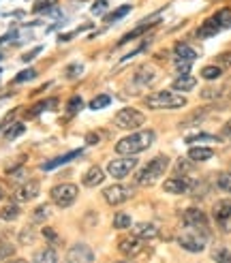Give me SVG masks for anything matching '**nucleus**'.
I'll use <instances>...</instances> for the list:
<instances>
[{
    "label": "nucleus",
    "instance_id": "9",
    "mask_svg": "<svg viewBox=\"0 0 231 263\" xmlns=\"http://www.w3.org/2000/svg\"><path fill=\"white\" fill-rule=\"evenodd\" d=\"M182 222L190 229H208V216L199 208H188L182 212Z\"/></svg>",
    "mask_w": 231,
    "mask_h": 263
},
{
    "label": "nucleus",
    "instance_id": "6",
    "mask_svg": "<svg viewBox=\"0 0 231 263\" xmlns=\"http://www.w3.org/2000/svg\"><path fill=\"white\" fill-rule=\"evenodd\" d=\"M137 167V159L135 156H120V159H113L107 165V174L116 180H124L126 176H131V172Z\"/></svg>",
    "mask_w": 231,
    "mask_h": 263
},
{
    "label": "nucleus",
    "instance_id": "17",
    "mask_svg": "<svg viewBox=\"0 0 231 263\" xmlns=\"http://www.w3.org/2000/svg\"><path fill=\"white\" fill-rule=\"evenodd\" d=\"M174 58H176V60L195 62V60H197V51L192 49L188 43H176V47H174Z\"/></svg>",
    "mask_w": 231,
    "mask_h": 263
},
{
    "label": "nucleus",
    "instance_id": "43",
    "mask_svg": "<svg viewBox=\"0 0 231 263\" xmlns=\"http://www.w3.org/2000/svg\"><path fill=\"white\" fill-rule=\"evenodd\" d=\"M190 64L192 62H186V60H174V67H176V71L178 73H188V69H190Z\"/></svg>",
    "mask_w": 231,
    "mask_h": 263
},
{
    "label": "nucleus",
    "instance_id": "47",
    "mask_svg": "<svg viewBox=\"0 0 231 263\" xmlns=\"http://www.w3.org/2000/svg\"><path fill=\"white\" fill-rule=\"evenodd\" d=\"M203 139H216V137H212V135H208V133H201V135H190V137H186V143H192V141H203Z\"/></svg>",
    "mask_w": 231,
    "mask_h": 263
},
{
    "label": "nucleus",
    "instance_id": "19",
    "mask_svg": "<svg viewBox=\"0 0 231 263\" xmlns=\"http://www.w3.org/2000/svg\"><path fill=\"white\" fill-rule=\"evenodd\" d=\"M174 90L176 92H190L192 88L197 86V80L192 75H188V73H184V75H180V77H176L174 80Z\"/></svg>",
    "mask_w": 231,
    "mask_h": 263
},
{
    "label": "nucleus",
    "instance_id": "26",
    "mask_svg": "<svg viewBox=\"0 0 231 263\" xmlns=\"http://www.w3.org/2000/svg\"><path fill=\"white\" fill-rule=\"evenodd\" d=\"M212 17L216 20V24L221 26V28H231V9H229V7L218 9Z\"/></svg>",
    "mask_w": 231,
    "mask_h": 263
},
{
    "label": "nucleus",
    "instance_id": "5",
    "mask_svg": "<svg viewBox=\"0 0 231 263\" xmlns=\"http://www.w3.org/2000/svg\"><path fill=\"white\" fill-rule=\"evenodd\" d=\"M77 193H80V189H77L75 184L64 182V184H56L49 195H51V201H54L58 208H69L77 199Z\"/></svg>",
    "mask_w": 231,
    "mask_h": 263
},
{
    "label": "nucleus",
    "instance_id": "18",
    "mask_svg": "<svg viewBox=\"0 0 231 263\" xmlns=\"http://www.w3.org/2000/svg\"><path fill=\"white\" fill-rule=\"evenodd\" d=\"M214 156V150L212 148H203V146H192L188 148V159L192 163H203V161H210Z\"/></svg>",
    "mask_w": 231,
    "mask_h": 263
},
{
    "label": "nucleus",
    "instance_id": "16",
    "mask_svg": "<svg viewBox=\"0 0 231 263\" xmlns=\"http://www.w3.org/2000/svg\"><path fill=\"white\" fill-rule=\"evenodd\" d=\"M103 180H105V172H103L101 167H90L88 172L84 174V178H82V182H84V186H99V184H103Z\"/></svg>",
    "mask_w": 231,
    "mask_h": 263
},
{
    "label": "nucleus",
    "instance_id": "11",
    "mask_svg": "<svg viewBox=\"0 0 231 263\" xmlns=\"http://www.w3.org/2000/svg\"><path fill=\"white\" fill-rule=\"evenodd\" d=\"M178 244L188 253H201L205 248V240H201L197 233H184L178 238Z\"/></svg>",
    "mask_w": 231,
    "mask_h": 263
},
{
    "label": "nucleus",
    "instance_id": "52",
    "mask_svg": "<svg viewBox=\"0 0 231 263\" xmlns=\"http://www.w3.org/2000/svg\"><path fill=\"white\" fill-rule=\"evenodd\" d=\"M15 34H17V32H9L7 36H3V39H0V45L7 43V41H13V39H15Z\"/></svg>",
    "mask_w": 231,
    "mask_h": 263
},
{
    "label": "nucleus",
    "instance_id": "10",
    "mask_svg": "<svg viewBox=\"0 0 231 263\" xmlns=\"http://www.w3.org/2000/svg\"><path fill=\"white\" fill-rule=\"evenodd\" d=\"M38 193H41V184H38V180H28L15 191V201H22V203L32 201Z\"/></svg>",
    "mask_w": 231,
    "mask_h": 263
},
{
    "label": "nucleus",
    "instance_id": "28",
    "mask_svg": "<svg viewBox=\"0 0 231 263\" xmlns=\"http://www.w3.org/2000/svg\"><path fill=\"white\" fill-rule=\"evenodd\" d=\"M221 75H223V69H221V67H216V64H208V67H203V69H201V77H203V80H208V82L218 80Z\"/></svg>",
    "mask_w": 231,
    "mask_h": 263
},
{
    "label": "nucleus",
    "instance_id": "53",
    "mask_svg": "<svg viewBox=\"0 0 231 263\" xmlns=\"http://www.w3.org/2000/svg\"><path fill=\"white\" fill-rule=\"evenodd\" d=\"M9 263H28V261L22 259V257H17V259H9Z\"/></svg>",
    "mask_w": 231,
    "mask_h": 263
},
{
    "label": "nucleus",
    "instance_id": "31",
    "mask_svg": "<svg viewBox=\"0 0 231 263\" xmlns=\"http://www.w3.org/2000/svg\"><path fill=\"white\" fill-rule=\"evenodd\" d=\"M128 13H131V5H122V7H118L116 11H111L109 15H105V22H118L124 15H128Z\"/></svg>",
    "mask_w": 231,
    "mask_h": 263
},
{
    "label": "nucleus",
    "instance_id": "44",
    "mask_svg": "<svg viewBox=\"0 0 231 263\" xmlns=\"http://www.w3.org/2000/svg\"><path fill=\"white\" fill-rule=\"evenodd\" d=\"M41 51H43V47H41V45H38V47H34V49H30L28 54H24V56H22V62H30L32 58H36L38 54H41Z\"/></svg>",
    "mask_w": 231,
    "mask_h": 263
},
{
    "label": "nucleus",
    "instance_id": "8",
    "mask_svg": "<svg viewBox=\"0 0 231 263\" xmlns=\"http://www.w3.org/2000/svg\"><path fill=\"white\" fill-rule=\"evenodd\" d=\"M103 197H105V201L109 205H120L133 197V189L122 186V184H111V186L103 189Z\"/></svg>",
    "mask_w": 231,
    "mask_h": 263
},
{
    "label": "nucleus",
    "instance_id": "41",
    "mask_svg": "<svg viewBox=\"0 0 231 263\" xmlns=\"http://www.w3.org/2000/svg\"><path fill=\"white\" fill-rule=\"evenodd\" d=\"M41 233H43V238H45L49 244H56V242H58V233H56L54 229H51V227H45Z\"/></svg>",
    "mask_w": 231,
    "mask_h": 263
},
{
    "label": "nucleus",
    "instance_id": "56",
    "mask_svg": "<svg viewBox=\"0 0 231 263\" xmlns=\"http://www.w3.org/2000/svg\"><path fill=\"white\" fill-rule=\"evenodd\" d=\"M0 60H3V51H0Z\"/></svg>",
    "mask_w": 231,
    "mask_h": 263
},
{
    "label": "nucleus",
    "instance_id": "35",
    "mask_svg": "<svg viewBox=\"0 0 231 263\" xmlns=\"http://www.w3.org/2000/svg\"><path fill=\"white\" fill-rule=\"evenodd\" d=\"M212 259L216 263H231V251H227V248H216L212 253Z\"/></svg>",
    "mask_w": 231,
    "mask_h": 263
},
{
    "label": "nucleus",
    "instance_id": "46",
    "mask_svg": "<svg viewBox=\"0 0 231 263\" xmlns=\"http://www.w3.org/2000/svg\"><path fill=\"white\" fill-rule=\"evenodd\" d=\"M82 71H84V67H82V64H71V67H69V71H67V77L82 75Z\"/></svg>",
    "mask_w": 231,
    "mask_h": 263
},
{
    "label": "nucleus",
    "instance_id": "30",
    "mask_svg": "<svg viewBox=\"0 0 231 263\" xmlns=\"http://www.w3.org/2000/svg\"><path fill=\"white\" fill-rule=\"evenodd\" d=\"M131 214H126V212H118L113 216V229H128L131 227Z\"/></svg>",
    "mask_w": 231,
    "mask_h": 263
},
{
    "label": "nucleus",
    "instance_id": "13",
    "mask_svg": "<svg viewBox=\"0 0 231 263\" xmlns=\"http://www.w3.org/2000/svg\"><path fill=\"white\" fill-rule=\"evenodd\" d=\"M192 186L190 180H184V178H171L163 184V191L165 193H171V195H184L188 193V189Z\"/></svg>",
    "mask_w": 231,
    "mask_h": 263
},
{
    "label": "nucleus",
    "instance_id": "40",
    "mask_svg": "<svg viewBox=\"0 0 231 263\" xmlns=\"http://www.w3.org/2000/svg\"><path fill=\"white\" fill-rule=\"evenodd\" d=\"M51 5H56V0H36L34 7H32V11H34V13H41V11H47Z\"/></svg>",
    "mask_w": 231,
    "mask_h": 263
},
{
    "label": "nucleus",
    "instance_id": "7",
    "mask_svg": "<svg viewBox=\"0 0 231 263\" xmlns=\"http://www.w3.org/2000/svg\"><path fill=\"white\" fill-rule=\"evenodd\" d=\"M64 263H94V253L88 244L77 242L69 248L67 257H64Z\"/></svg>",
    "mask_w": 231,
    "mask_h": 263
},
{
    "label": "nucleus",
    "instance_id": "54",
    "mask_svg": "<svg viewBox=\"0 0 231 263\" xmlns=\"http://www.w3.org/2000/svg\"><path fill=\"white\" fill-rule=\"evenodd\" d=\"M3 197H5V184L0 182V199H3Z\"/></svg>",
    "mask_w": 231,
    "mask_h": 263
},
{
    "label": "nucleus",
    "instance_id": "25",
    "mask_svg": "<svg viewBox=\"0 0 231 263\" xmlns=\"http://www.w3.org/2000/svg\"><path fill=\"white\" fill-rule=\"evenodd\" d=\"M32 263H58V255L54 248H41V251L34 255Z\"/></svg>",
    "mask_w": 231,
    "mask_h": 263
},
{
    "label": "nucleus",
    "instance_id": "4",
    "mask_svg": "<svg viewBox=\"0 0 231 263\" xmlns=\"http://www.w3.org/2000/svg\"><path fill=\"white\" fill-rule=\"evenodd\" d=\"M144 122H146V116L135 107H124L113 118V124L122 130H135L139 126H144Z\"/></svg>",
    "mask_w": 231,
    "mask_h": 263
},
{
    "label": "nucleus",
    "instance_id": "32",
    "mask_svg": "<svg viewBox=\"0 0 231 263\" xmlns=\"http://www.w3.org/2000/svg\"><path fill=\"white\" fill-rule=\"evenodd\" d=\"M111 103V97H107V95H99V97H94L92 101H90V109H105L107 105Z\"/></svg>",
    "mask_w": 231,
    "mask_h": 263
},
{
    "label": "nucleus",
    "instance_id": "48",
    "mask_svg": "<svg viewBox=\"0 0 231 263\" xmlns=\"http://www.w3.org/2000/svg\"><path fill=\"white\" fill-rule=\"evenodd\" d=\"M20 242H22V244H30V242H32V231L24 229V231L20 233Z\"/></svg>",
    "mask_w": 231,
    "mask_h": 263
},
{
    "label": "nucleus",
    "instance_id": "14",
    "mask_svg": "<svg viewBox=\"0 0 231 263\" xmlns=\"http://www.w3.org/2000/svg\"><path fill=\"white\" fill-rule=\"evenodd\" d=\"M157 233H159V229L154 222H135L133 225V235L139 240H152Z\"/></svg>",
    "mask_w": 231,
    "mask_h": 263
},
{
    "label": "nucleus",
    "instance_id": "20",
    "mask_svg": "<svg viewBox=\"0 0 231 263\" xmlns=\"http://www.w3.org/2000/svg\"><path fill=\"white\" fill-rule=\"evenodd\" d=\"M212 214L216 218V222H221V225H225V222L231 218V201H218L212 210Z\"/></svg>",
    "mask_w": 231,
    "mask_h": 263
},
{
    "label": "nucleus",
    "instance_id": "42",
    "mask_svg": "<svg viewBox=\"0 0 231 263\" xmlns=\"http://www.w3.org/2000/svg\"><path fill=\"white\" fill-rule=\"evenodd\" d=\"M82 103H84V101H82V97H73V99L69 101V107H67V109H69V114L80 111V109H82Z\"/></svg>",
    "mask_w": 231,
    "mask_h": 263
},
{
    "label": "nucleus",
    "instance_id": "36",
    "mask_svg": "<svg viewBox=\"0 0 231 263\" xmlns=\"http://www.w3.org/2000/svg\"><path fill=\"white\" fill-rule=\"evenodd\" d=\"M214 64H216V67H221L223 71L229 69L231 67V51H223V54H218L214 58Z\"/></svg>",
    "mask_w": 231,
    "mask_h": 263
},
{
    "label": "nucleus",
    "instance_id": "24",
    "mask_svg": "<svg viewBox=\"0 0 231 263\" xmlns=\"http://www.w3.org/2000/svg\"><path fill=\"white\" fill-rule=\"evenodd\" d=\"M13 255H15V244H13L7 235L0 238V261H9Z\"/></svg>",
    "mask_w": 231,
    "mask_h": 263
},
{
    "label": "nucleus",
    "instance_id": "21",
    "mask_svg": "<svg viewBox=\"0 0 231 263\" xmlns=\"http://www.w3.org/2000/svg\"><path fill=\"white\" fill-rule=\"evenodd\" d=\"M154 77H157V71H154L152 67H139L135 77H133V82L137 86H148L150 82H154Z\"/></svg>",
    "mask_w": 231,
    "mask_h": 263
},
{
    "label": "nucleus",
    "instance_id": "55",
    "mask_svg": "<svg viewBox=\"0 0 231 263\" xmlns=\"http://www.w3.org/2000/svg\"><path fill=\"white\" fill-rule=\"evenodd\" d=\"M116 263H131V261H116Z\"/></svg>",
    "mask_w": 231,
    "mask_h": 263
},
{
    "label": "nucleus",
    "instance_id": "2",
    "mask_svg": "<svg viewBox=\"0 0 231 263\" xmlns=\"http://www.w3.org/2000/svg\"><path fill=\"white\" fill-rule=\"evenodd\" d=\"M167 167H169V156L167 154L154 156L152 161H148L144 167H141V172L135 174V182L141 184V186H150V184H154L167 172Z\"/></svg>",
    "mask_w": 231,
    "mask_h": 263
},
{
    "label": "nucleus",
    "instance_id": "33",
    "mask_svg": "<svg viewBox=\"0 0 231 263\" xmlns=\"http://www.w3.org/2000/svg\"><path fill=\"white\" fill-rule=\"evenodd\" d=\"M188 172H192V161L188 159V156L186 159H178L176 161V174L182 176V174H188Z\"/></svg>",
    "mask_w": 231,
    "mask_h": 263
},
{
    "label": "nucleus",
    "instance_id": "45",
    "mask_svg": "<svg viewBox=\"0 0 231 263\" xmlns=\"http://www.w3.org/2000/svg\"><path fill=\"white\" fill-rule=\"evenodd\" d=\"M32 218H34V222H41L43 218H47V208H45V205L36 208V210H34V214H32Z\"/></svg>",
    "mask_w": 231,
    "mask_h": 263
},
{
    "label": "nucleus",
    "instance_id": "1",
    "mask_svg": "<svg viewBox=\"0 0 231 263\" xmlns=\"http://www.w3.org/2000/svg\"><path fill=\"white\" fill-rule=\"evenodd\" d=\"M154 139H157V133L150 128V130H139V133H131L128 137H122L118 143H116V152L122 154V156H131V154H139L148 150Z\"/></svg>",
    "mask_w": 231,
    "mask_h": 263
},
{
    "label": "nucleus",
    "instance_id": "27",
    "mask_svg": "<svg viewBox=\"0 0 231 263\" xmlns=\"http://www.w3.org/2000/svg\"><path fill=\"white\" fill-rule=\"evenodd\" d=\"M56 103H58L56 99H49V101H41V103H36L30 111H26V118H34V116H38L41 111H45V109H49V107H56Z\"/></svg>",
    "mask_w": 231,
    "mask_h": 263
},
{
    "label": "nucleus",
    "instance_id": "37",
    "mask_svg": "<svg viewBox=\"0 0 231 263\" xmlns=\"http://www.w3.org/2000/svg\"><path fill=\"white\" fill-rule=\"evenodd\" d=\"M34 77H36V71H34V69H26V71L17 73L13 82H15V84H22V82H30V80H34Z\"/></svg>",
    "mask_w": 231,
    "mask_h": 263
},
{
    "label": "nucleus",
    "instance_id": "38",
    "mask_svg": "<svg viewBox=\"0 0 231 263\" xmlns=\"http://www.w3.org/2000/svg\"><path fill=\"white\" fill-rule=\"evenodd\" d=\"M216 182H218V189H223V191L231 193V174H221Z\"/></svg>",
    "mask_w": 231,
    "mask_h": 263
},
{
    "label": "nucleus",
    "instance_id": "50",
    "mask_svg": "<svg viewBox=\"0 0 231 263\" xmlns=\"http://www.w3.org/2000/svg\"><path fill=\"white\" fill-rule=\"evenodd\" d=\"M105 5H107V0H99V3L92 7V11H94V13H99V11H103V9H105Z\"/></svg>",
    "mask_w": 231,
    "mask_h": 263
},
{
    "label": "nucleus",
    "instance_id": "57",
    "mask_svg": "<svg viewBox=\"0 0 231 263\" xmlns=\"http://www.w3.org/2000/svg\"><path fill=\"white\" fill-rule=\"evenodd\" d=\"M229 99H231V90H229Z\"/></svg>",
    "mask_w": 231,
    "mask_h": 263
},
{
    "label": "nucleus",
    "instance_id": "23",
    "mask_svg": "<svg viewBox=\"0 0 231 263\" xmlns=\"http://www.w3.org/2000/svg\"><path fill=\"white\" fill-rule=\"evenodd\" d=\"M154 24H159V17H157V20H152V22H144V24H139L135 30H131L126 36H122V39H120V45H124V43H128V41H133V39H139L144 32H148Z\"/></svg>",
    "mask_w": 231,
    "mask_h": 263
},
{
    "label": "nucleus",
    "instance_id": "12",
    "mask_svg": "<svg viewBox=\"0 0 231 263\" xmlns=\"http://www.w3.org/2000/svg\"><path fill=\"white\" fill-rule=\"evenodd\" d=\"M141 240L135 238V235H131V238H120L118 242V251L124 255V257H135L137 253H141Z\"/></svg>",
    "mask_w": 231,
    "mask_h": 263
},
{
    "label": "nucleus",
    "instance_id": "15",
    "mask_svg": "<svg viewBox=\"0 0 231 263\" xmlns=\"http://www.w3.org/2000/svg\"><path fill=\"white\" fill-rule=\"evenodd\" d=\"M82 152H84V150H71V152L62 154V156H56V159L43 163L41 169H43V172H51V169H56V167H60V165H64V163H69V161L77 159V156H82Z\"/></svg>",
    "mask_w": 231,
    "mask_h": 263
},
{
    "label": "nucleus",
    "instance_id": "39",
    "mask_svg": "<svg viewBox=\"0 0 231 263\" xmlns=\"http://www.w3.org/2000/svg\"><path fill=\"white\" fill-rule=\"evenodd\" d=\"M221 95H223V90H221V88H208V90H201V99H205V101L218 99Z\"/></svg>",
    "mask_w": 231,
    "mask_h": 263
},
{
    "label": "nucleus",
    "instance_id": "49",
    "mask_svg": "<svg viewBox=\"0 0 231 263\" xmlns=\"http://www.w3.org/2000/svg\"><path fill=\"white\" fill-rule=\"evenodd\" d=\"M86 141H88V143H99L101 137H99V133H88V135H86Z\"/></svg>",
    "mask_w": 231,
    "mask_h": 263
},
{
    "label": "nucleus",
    "instance_id": "29",
    "mask_svg": "<svg viewBox=\"0 0 231 263\" xmlns=\"http://www.w3.org/2000/svg\"><path fill=\"white\" fill-rule=\"evenodd\" d=\"M20 216V205L17 203H9V205H5L3 208V212H0V218H3V220H15Z\"/></svg>",
    "mask_w": 231,
    "mask_h": 263
},
{
    "label": "nucleus",
    "instance_id": "22",
    "mask_svg": "<svg viewBox=\"0 0 231 263\" xmlns=\"http://www.w3.org/2000/svg\"><path fill=\"white\" fill-rule=\"evenodd\" d=\"M218 30H221V26L216 24V20L214 17H208L205 20L199 28H197V36H201V39H210V36H214V34H218Z\"/></svg>",
    "mask_w": 231,
    "mask_h": 263
},
{
    "label": "nucleus",
    "instance_id": "34",
    "mask_svg": "<svg viewBox=\"0 0 231 263\" xmlns=\"http://www.w3.org/2000/svg\"><path fill=\"white\" fill-rule=\"evenodd\" d=\"M24 130H26V126H24L22 122H15V124H11V126L5 130V137H7V139H15V137H20V135L24 133Z\"/></svg>",
    "mask_w": 231,
    "mask_h": 263
},
{
    "label": "nucleus",
    "instance_id": "3",
    "mask_svg": "<svg viewBox=\"0 0 231 263\" xmlns=\"http://www.w3.org/2000/svg\"><path fill=\"white\" fill-rule=\"evenodd\" d=\"M144 103L150 109H182L186 105V99L174 90H161L154 92V95H148Z\"/></svg>",
    "mask_w": 231,
    "mask_h": 263
},
{
    "label": "nucleus",
    "instance_id": "51",
    "mask_svg": "<svg viewBox=\"0 0 231 263\" xmlns=\"http://www.w3.org/2000/svg\"><path fill=\"white\" fill-rule=\"evenodd\" d=\"M223 137H231V120H227V124L223 126Z\"/></svg>",
    "mask_w": 231,
    "mask_h": 263
}]
</instances>
